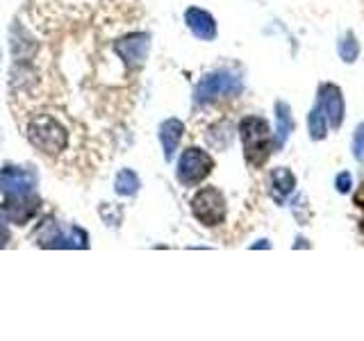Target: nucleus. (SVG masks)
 Instances as JSON below:
<instances>
[{
	"mask_svg": "<svg viewBox=\"0 0 364 341\" xmlns=\"http://www.w3.org/2000/svg\"><path fill=\"white\" fill-rule=\"evenodd\" d=\"M337 189H339L341 193H346V191L350 189V173H341V175L337 178Z\"/></svg>",
	"mask_w": 364,
	"mask_h": 341,
	"instance_id": "obj_18",
	"label": "nucleus"
},
{
	"mask_svg": "<svg viewBox=\"0 0 364 341\" xmlns=\"http://www.w3.org/2000/svg\"><path fill=\"white\" fill-rule=\"evenodd\" d=\"M28 139L43 155H60L68 148V132L53 114H37L28 123Z\"/></svg>",
	"mask_w": 364,
	"mask_h": 341,
	"instance_id": "obj_1",
	"label": "nucleus"
},
{
	"mask_svg": "<svg viewBox=\"0 0 364 341\" xmlns=\"http://www.w3.org/2000/svg\"><path fill=\"white\" fill-rule=\"evenodd\" d=\"M223 94H239V80L230 75H210L196 87V100H214Z\"/></svg>",
	"mask_w": 364,
	"mask_h": 341,
	"instance_id": "obj_8",
	"label": "nucleus"
},
{
	"mask_svg": "<svg viewBox=\"0 0 364 341\" xmlns=\"http://www.w3.org/2000/svg\"><path fill=\"white\" fill-rule=\"evenodd\" d=\"M212 166H214L212 157L205 151H200V148H187L178 164V180L185 187L200 185V182L210 175Z\"/></svg>",
	"mask_w": 364,
	"mask_h": 341,
	"instance_id": "obj_5",
	"label": "nucleus"
},
{
	"mask_svg": "<svg viewBox=\"0 0 364 341\" xmlns=\"http://www.w3.org/2000/svg\"><path fill=\"white\" fill-rule=\"evenodd\" d=\"M339 55L344 57V62H353L358 57V43H355V37H353V34H348V37L341 41Z\"/></svg>",
	"mask_w": 364,
	"mask_h": 341,
	"instance_id": "obj_16",
	"label": "nucleus"
},
{
	"mask_svg": "<svg viewBox=\"0 0 364 341\" xmlns=\"http://www.w3.org/2000/svg\"><path fill=\"white\" fill-rule=\"evenodd\" d=\"M148 48H151V37L146 32H132L112 43V50L117 53L128 71H139L148 57Z\"/></svg>",
	"mask_w": 364,
	"mask_h": 341,
	"instance_id": "obj_4",
	"label": "nucleus"
},
{
	"mask_svg": "<svg viewBox=\"0 0 364 341\" xmlns=\"http://www.w3.org/2000/svg\"><path fill=\"white\" fill-rule=\"evenodd\" d=\"M37 175L28 168L21 166H5L0 168V191L5 193V198H21L37 193Z\"/></svg>",
	"mask_w": 364,
	"mask_h": 341,
	"instance_id": "obj_6",
	"label": "nucleus"
},
{
	"mask_svg": "<svg viewBox=\"0 0 364 341\" xmlns=\"http://www.w3.org/2000/svg\"><path fill=\"white\" fill-rule=\"evenodd\" d=\"M310 132H312V139H323L326 136V123H323V107L318 102V107L312 112L310 117Z\"/></svg>",
	"mask_w": 364,
	"mask_h": 341,
	"instance_id": "obj_14",
	"label": "nucleus"
},
{
	"mask_svg": "<svg viewBox=\"0 0 364 341\" xmlns=\"http://www.w3.org/2000/svg\"><path fill=\"white\" fill-rule=\"evenodd\" d=\"M242 141H244V155L248 164H262L267 159V141H269V125L259 117H246L242 121Z\"/></svg>",
	"mask_w": 364,
	"mask_h": 341,
	"instance_id": "obj_2",
	"label": "nucleus"
},
{
	"mask_svg": "<svg viewBox=\"0 0 364 341\" xmlns=\"http://www.w3.org/2000/svg\"><path fill=\"white\" fill-rule=\"evenodd\" d=\"M276 114H278V132H280V144L287 139L291 132V117H289V107L287 102H278L276 105Z\"/></svg>",
	"mask_w": 364,
	"mask_h": 341,
	"instance_id": "obj_13",
	"label": "nucleus"
},
{
	"mask_svg": "<svg viewBox=\"0 0 364 341\" xmlns=\"http://www.w3.org/2000/svg\"><path fill=\"white\" fill-rule=\"evenodd\" d=\"M114 187H117V193H121V196H134L136 189H139V178H136L132 170H121L117 175V182H114Z\"/></svg>",
	"mask_w": 364,
	"mask_h": 341,
	"instance_id": "obj_12",
	"label": "nucleus"
},
{
	"mask_svg": "<svg viewBox=\"0 0 364 341\" xmlns=\"http://www.w3.org/2000/svg\"><path fill=\"white\" fill-rule=\"evenodd\" d=\"M185 21L189 30L196 34L198 39H205V41H212L216 37V23L214 18L208 14L205 9H198V7H189L187 14H185Z\"/></svg>",
	"mask_w": 364,
	"mask_h": 341,
	"instance_id": "obj_10",
	"label": "nucleus"
},
{
	"mask_svg": "<svg viewBox=\"0 0 364 341\" xmlns=\"http://www.w3.org/2000/svg\"><path fill=\"white\" fill-rule=\"evenodd\" d=\"M191 212L203 225H221L225 219V198L216 187L200 189L191 200Z\"/></svg>",
	"mask_w": 364,
	"mask_h": 341,
	"instance_id": "obj_3",
	"label": "nucleus"
},
{
	"mask_svg": "<svg viewBox=\"0 0 364 341\" xmlns=\"http://www.w3.org/2000/svg\"><path fill=\"white\" fill-rule=\"evenodd\" d=\"M39 212V196L37 193H30V196H21V198H5L3 200V214L7 216L9 223L16 225H26L30 219H34Z\"/></svg>",
	"mask_w": 364,
	"mask_h": 341,
	"instance_id": "obj_7",
	"label": "nucleus"
},
{
	"mask_svg": "<svg viewBox=\"0 0 364 341\" xmlns=\"http://www.w3.org/2000/svg\"><path fill=\"white\" fill-rule=\"evenodd\" d=\"M321 107L326 112L328 123L333 128H339L341 121H344V98H341V91L335 85L321 87Z\"/></svg>",
	"mask_w": 364,
	"mask_h": 341,
	"instance_id": "obj_9",
	"label": "nucleus"
},
{
	"mask_svg": "<svg viewBox=\"0 0 364 341\" xmlns=\"http://www.w3.org/2000/svg\"><path fill=\"white\" fill-rule=\"evenodd\" d=\"M362 151H364V125L358 130V136H355V155L362 157Z\"/></svg>",
	"mask_w": 364,
	"mask_h": 341,
	"instance_id": "obj_19",
	"label": "nucleus"
},
{
	"mask_svg": "<svg viewBox=\"0 0 364 341\" xmlns=\"http://www.w3.org/2000/svg\"><path fill=\"white\" fill-rule=\"evenodd\" d=\"M182 132H185V125H182L178 119H168L166 123H162V128H159V139H162L166 159L173 157L176 148H178V144L182 139Z\"/></svg>",
	"mask_w": 364,
	"mask_h": 341,
	"instance_id": "obj_11",
	"label": "nucleus"
},
{
	"mask_svg": "<svg viewBox=\"0 0 364 341\" xmlns=\"http://www.w3.org/2000/svg\"><path fill=\"white\" fill-rule=\"evenodd\" d=\"M273 180H276V185L280 187V193H289L296 187V180L289 168H278L276 173H273Z\"/></svg>",
	"mask_w": 364,
	"mask_h": 341,
	"instance_id": "obj_15",
	"label": "nucleus"
},
{
	"mask_svg": "<svg viewBox=\"0 0 364 341\" xmlns=\"http://www.w3.org/2000/svg\"><path fill=\"white\" fill-rule=\"evenodd\" d=\"M9 242V230H7V216L0 214V248H5Z\"/></svg>",
	"mask_w": 364,
	"mask_h": 341,
	"instance_id": "obj_17",
	"label": "nucleus"
}]
</instances>
